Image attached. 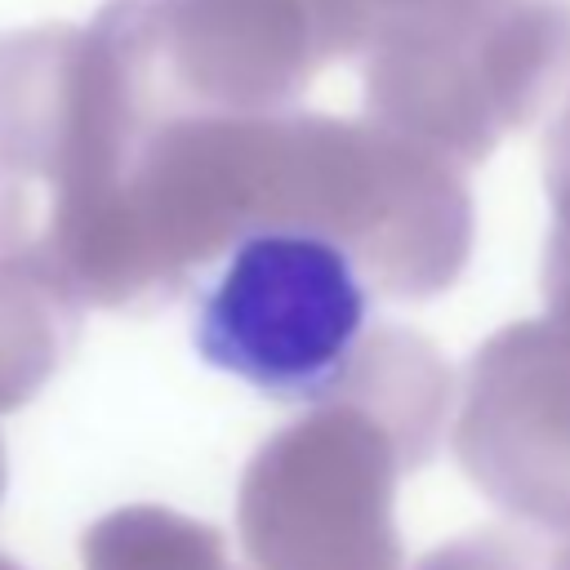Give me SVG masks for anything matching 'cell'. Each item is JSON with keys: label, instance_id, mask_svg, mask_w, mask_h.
I'll use <instances>...</instances> for the list:
<instances>
[{"label": "cell", "instance_id": "6da1fadb", "mask_svg": "<svg viewBox=\"0 0 570 570\" xmlns=\"http://www.w3.org/2000/svg\"><path fill=\"white\" fill-rule=\"evenodd\" d=\"M410 459L396 432L347 396L263 441L240 476L236 530L254 570H401L392 521Z\"/></svg>", "mask_w": 570, "mask_h": 570}, {"label": "cell", "instance_id": "9c48e42d", "mask_svg": "<svg viewBox=\"0 0 570 570\" xmlns=\"http://www.w3.org/2000/svg\"><path fill=\"white\" fill-rule=\"evenodd\" d=\"M0 494H4V450H0Z\"/></svg>", "mask_w": 570, "mask_h": 570}, {"label": "cell", "instance_id": "ba28073f", "mask_svg": "<svg viewBox=\"0 0 570 570\" xmlns=\"http://www.w3.org/2000/svg\"><path fill=\"white\" fill-rule=\"evenodd\" d=\"M0 570H22L18 561H9V557H0Z\"/></svg>", "mask_w": 570, "mask_h": 570}, {"label": "cell", "instance_id": "277c9868", "mask_svg": "<svg viewBox=\"0 0 570 570\" xmlns=\"http://www.w3.org/2000/svg\"><path fill=\"white\" fill-rule=\"evenodd\" d=\"M330 392L379 414L396 432L410 468H423L445 432L450 370L441 352L414 330L379 325L374 334H361L352 361L343 365Z\"/></svg>", "mask_w": 570, "mask_h": 570}, {"label": "cell", "instance_id": "5b68a950", "mask_svg": "<svg viewBox=\"0 0 570 570\" xmlns=\"http://www.w3.org/2000/svg\"><path fill=\"white\" fill-rule=\"evenodd\" d=\"M80 294L40 249L0 254V414L27 405L76 338Z\"/></svg>", "mask_w": 570, "mask_h": 570}, {"label": "cell", "instance_id": "8992f818", "mask_svg": "<svg viewBox=\"0 0 570 570\" xmlns=\"http://www.w3.org/2000/svg\"><path fill=\"white\" fill-rule=\"evenodd\" d=\"M80 570H232V561L214 525L174 508L129 503L85 530Z\"/></svg>", "mask_w": 570, "mask_h": 570}, {"label": "cell", "instance_id": "7a4b0ae2", "mask_svg": "<svg viewBox=\"0 0 570 570\" xmlns=\"http://www.w3.org/2000/svg\"><path fill=\"white\" fill-rule=\"evenodd\" d=\"M365 330L356 258L303 227L240 236L196 316V352L258 392L321 401Z\"/></svg>", "mask_w": 570, "mask_h": 570}, {"label": "cell", "instance_id": "52a82bcc", "mask_svg": "<svg viewBox=\"0 0 570 570\" xmlns=\"http://www.w3.org/2000/svg\"><path fill=\"white\" fill-rule=\"evenodd\" d=\"M414 570H543L534 548L503 530H472L432 548Z\"/></svg>", "mask_w": 570, "mask_h": 570}, {"label": "cell", "instance_id": "3957f363", "mask_svg": "<svg viewBox=\"0 0 570 570\" xmlns=\"http://www.w3.org/2000/svg\"><path fill=\"white\" fill-rule=\"evenodd\" d=\"M468 481L521 525L570 534V330L512 321L468 361L454 414Z\"/></svg>", "mask_w": 570, "mask_h": 570}]
</instances>
